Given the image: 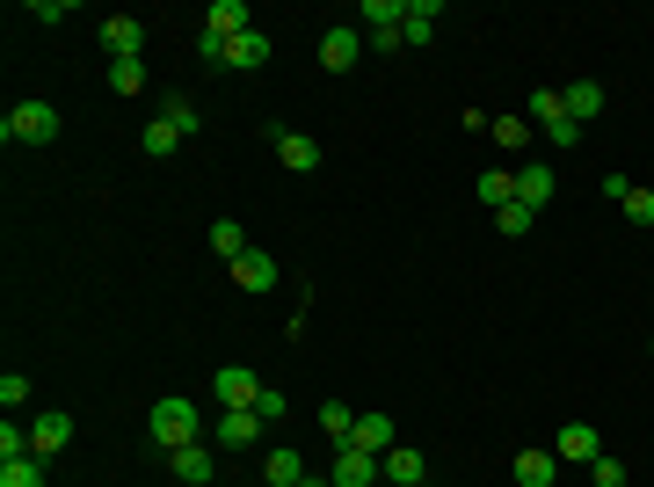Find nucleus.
<instances>
[{
	"mask_svg": "<svg viewBox=\"0 0 654 487\" xmlns=\"http://www.w3.org/2000/svg\"><path fill=\"white\" fill-rule=\"evenodd\" d=\"M270 146H276V160H284L292 174L320 168V139H306V131H292V124H270Z\"/></svg>",
	"mask_w": 654,
	"mask_h": 487,
	"instance_id": "423d86ee",
	"label": "nucleus"
},
{
	"mask_svg": "<svg viewBox=\"0 0 654 487\" xmlns=\"http://www.w3.org/2000/svg\"><path fill=\"white\" fill-rule=\"evenodd\" d=\"M138 146H146V160H168L175 146H182V131H175L168 117H154V124H146V131H138Z\"/></svg>",
	"mask_w": 654,
	"mask_h": 487,
	"instance_id": "b1692460",
	"label": "nucleus"
},
{
	"mask_svg": "<svg viewBox=\"0 0 654 487\" xmlns=\"http://www.w3.org/2000/svg\"><path fill=\"white\" fill-rule=\"evenodd\" d=\"M552 458H560V466H597V430H589V422H568V430L552 436Z\"/></svg>",
	"mask_w": 654,
	"mask_h": 487,
	"instance_id": "9d476101",
	"label": "nucleus"
},
{
	"mask_svg": "<svg viewBox=\"0 0 654 487\" xmlns=\"http://www.w3.org/2000/svg\"><path fill=\"white\" fill-rule=\"evenodd\" d=\"M357 59H363V30H357V22H335V30L320 36V66L327 73H349Z\"/></svg>",
	"mask_w": 654,
	"mask_h": 487,
	"instance_id": "1a4fd4ad",
	"label": "nucleus"
},
{
	"mask_svg": "<svg viewBox=\"0 0 654 487\" xmlns=\"http://www.w3.org/2000/svg\"><path fill=\"white\" fill-rule=\"evenodd\" d=\"M262 480H270V487H298V480H306V452L270 444V452H262Z\"/></svg>",
	"mask_w": 654,
	"mask_h": 487,
	"instance_id": "2eb2a0df",
	"label": "nucleus"
},
{
	"mask_svg": "<svg viewBox=\"0 0 654 487\" xmlns=\"http://www.w3.org/2000/svg\"><path fill=\"white\" fill-rule=\"evenodd\" d=\"M211 247H219L225 262H241V255H247V233H241V219H211Z\"/></svg>",
	"mask_w": 654,
	"mask_h": 487,
	"instance_id": "bb28decb",
	"label": "nucleus"
},
{
	"mask_svg": "<svg viewBox=\"0 0 654 487\" xmlns=\"http://www.w3.org/2000/svg\"><path fill=\"white\" fill-rule=\"evenodd\" d=\"M103 52L109 59H138V52H146V22H138V15H109L103 22Z\"/></svg>",
	"mask_w": 654,
	"mask_h": 487,
	"instance_id": "ddd939ff",
	"label": "nucleus"
},
{
	"mask_svg": "<svg viewBox=\"0 0 654 487\" xmlns=\"http://www.w3.org/2000/svg\"><path fill=\"white\" fill-rule=\"evenodd\" d=\"M546 146H560V153H568V146H582V124H574V117L546 124Z\"/></svg>",
	"mask_w": 654,
	"mask_h": 487,
	"instance_id": "e433bc0d",
	"label": "nucleus"
},
{
	"mask_svg": "<svg viewBox=\"0 0 654 487\" xmlns=\"http://www.w3.org/2000/svg\"><path fill=\"white\" fill-rule=\"evenodd\" d=\"M481 204H487V211L517 204V168H487V174H481Z\"/></svg>",
	"mask_w": 654,
	"mask_h": 487,
	"instance_id": "5701e85b",
	"label": "nucleus"
},
{
	"mask_svg": "<svg viewBox=\"0 0 654 487\" xmlns=\"http://www.w3.org/2000/svg\"><path fill=\"white\" fill-rule=\"evenodd\" d=\"M66 444H73V415L44 407V415L30 422V452H36V458H52V452H66Z\"/></svg>",
	"mask_w": 654,
	"mask_h": 487,
	"instance_id": "9b49d317",
	"label": "nucleus"
},
{
	"mask_svg": "<svg viewBox=\"0 0 654 487\" xmlns=\"http://www.w3.org/2000/svg\"><path fill=\"white\" fill-rule=\"evenodd\" d=\"M487 139H495L502 153H524V146L538 139V124H531V117H524V109H517V117H495V124H487Z\"/></svg>",
	"mask_w": 654,
	"mask_h": 487,
	"instance_id": "412c9836",
	"label": "nucleus"
},
{
	"mask_svg": "<svg viewBox=\"0 0 654 487\" xmlns=\"http://www.w3.org/2000/svg\"><path fill=\"white\" fill-rule=\"evenodd\" d=\"M524 117H531L538 131H546V124H560V117H568V103H560V87H538L531 103H524Z\"/></svg>",
	"mask_w": 654,
	"mask_h": 487,
	"instance_id": "a878e982",
	"label": "nucleus"
},
{
	"mask_svg": "<svg viewBox=\"0 0 654 487\" xmlns=\"http://www.w3.org/2000/svg\"><path fill=\"white\" fill-rule=\"evenodd\" d=\"M0 139L8 146H52L59 139V103H15L0 117Z\"/></svg>",
	"mask_w": 654,
	"mask_h": 487,
	"instance_id": "f03ea898",
	"label": "nucleus"
},
{
	"mask_svg": "<svg viewBox=\"0 0 654 487\" xmlns=\"http://www.w3.org/2000/svg\"><path fill=\"white\" fill-rule=\"evenodd\" d=\"M211 401H219V407H255L262 401V379L247 364H225V371H211Z\"/></svg>",
	"mask_w": 654,
	"mask_h": 487,
	"instance_id": "39448f33",
	"label": "nucleus"
},
{
	"mask_svg": "<svg viewBox=\"0 0 654 487\" xmlns=\"http://www.w3.org/2000/svg\"><path fill=\"white\" fill-rule=\"evenodd\" d=\"M552 190H560V182H552V168H546V160H524V168H517V204L546 211V204H552Z\"/></svg>",
	"mask_w": 654,
	"mask_h": 487,
	"instance_id": "dca6fc26",
	"label": "nucleus"
},
{
	"mask_svg": "<svg viewBox=\"0 0 654 487\" xmlns=\"http://www.w3.org/2000/svg\"><path fill=\"white\" fill-rule=\"evenodd\" d=\"M625 219H633V226H654V190H640V182H633V197H625Z\"/></svg>",
	"mask_w": 654,
	"mask_h": 487,
	"instance_id": "c9c22d12",
	"label": "nucleus"
},
{
	"mask_svg": "<svg viewBox=\"0 0 654 487\" xmlns=\"http://www.w3.org/2000/svg\"><path fill=\"white\" fill-rule=\"evenodd\" d=\"M225 269H233V284H241V292H276V255H262V247H247L241 262H225Z\"/></svg>",
	"mask_w": 654,
	"mask_h": 487,
	"instance_id": "f8f14e48",
	"label": "nucleus"
},
{
	"mask_svg": "<svg viewBox=\"0 0 654 487\" xmlns=\"http://www.w3.org/2000/svg\"><path fill=\"white\" fill-rule=\"evenodd\" d=\"M327 480H335V487H386V458L342 444V452H335V466H327Z\"/></svg>",
	"mask_w": 654,
	"mask_h": 487,
	"instance_id": "7ed1b4c3",
	"label": "nucleus"
},
{
	"mask_svg": "<svg viewBox=\"0 0 654 487\" xmlns=\"http://www.w3.org/2000/svg\"><path fill=\"white\" fill-rule=\"evenodd\" d=\"M313 422H320V430L335 436V452H342V444H349V430H357V415H349L342 401H320V415H313Z\"/></svg>",
	"mask_w": 654,
	"mask_h": 487,
	"instance_id": "c85d7f7f",
	"label": "nucleus"
},
{
	"mask_svg": "<svg viewBox=\"0 0 654 487\" xmlns=\"http://www.w3.org/2000/svg\"><path fill=\"white\" fill-rule=\"evenodd\" d=\"M8 458H30V422H0V466H8Z\"/></svg>",
	"mask_w": 654,
	"mask_h": 487,
	"instance_id": "473e14b6",
	"label": "nucleus"
},
{
	"mask_svg": "<svg viewBox=\"0 0 654 487\" xmlns=\"http://www.w3.org/2000/svg\"><path fill=\"white\" fill-rule=\"evenodd\" d=\"M400 15H408V0H363V22L357 30L371 36V30H400Z\"/></svg>",
	"mask_w": 654,
	"mask_h": 487,
	"instance_id": "393cba45",
	"label": "nucleus"
},
{
	"mask_svg": "<svg viewBox=\"0 0 654 487\" xmlns=\"http://www.w3.org/2000/svg\"><path fill=\"white\" fill-rule=\"evenodd\" d=\"M436 22H444V8H436V0H408V15H400V36H408V44H430Z\"/></svg>",
	"mask_w": 654,
	"mask_h": 487,
	"instance_id": "aec40b11",
	"label": "nucleus"
},
{
	"mask_svg": "<svg viewBox=\"0 0 654 487\" xmlns=\"http://www.w3.org/2000/svg\"><path fill=\"white\" fill-rule=\"evenodd\" d=\"M255 22H247V0H211L204 8V30L197 36H211V44H233V36H247Z\"/></svg>",
	"mask_w": 654,
	"mask_h": 487,
	"instance_id": "6e6552de",
	"label": "nucleus"
},
{
	"mask_svg": "<svg viewBox=\"0 0 654 487\" xmlns=\"http://www.w3.org/2000/svg\"><path fill=\"white\" fill-rule=\"evenodd\" d=\"M422 452H414V444H393V452H386V487H422Z\"/></svg>",
	"mask_w": 654,
	"mask_h": 487,
	"instance_id": "6ab92c4d",
	"label": "nucleus"
},
{
	"mask_svg": "<svg viewBox=\"0 0 654 487\" xmlns=\"http://www.w3.org/2000/svg\"><path fill=\"white\" fill-rule=\"evenodd\" d=\"M0 487H44V458H8V466H0Z\"/></svg>",
	"mask_w": 654,
	"mask_h": 487,
	"instance_id": "c756f323",
	"label": "nucleus"
},
{
	"mask_svg": "<svg viewBox=\"0 0 654 487\" xmlns=\"http://www.w3.org/2000/svg\"><path fill=\"white\" fill-rule=\"evenodd\" d=\"M168 473L182 487H211L219 480V452H211V444H182V452H168Z\"/></svg>",
	"mask_w": 654,
	"mask_h": 487,
	"instance_id": "0eeeda50",
	"label": "nucleus"
},
{
	"mask_svg": "<svg viewBox=\"0 0 654 487\" xmlns=\"http://www.w3.org/2000/svg\"><path fill=\"white\" fill-rule=\"evenodd\" d=\"M589 480H597V487H625V458H611V452H603L597 466H589Z\"/></svg>",
	"mask_w": 654,
	"mask_h": 487,
	"instance_id": "f704fd0d",
	"label": "nucleus"
},
{
	"mask_svg": "<svg viewBox=\"0 0 654 487\" xmlns=\"http://www.w3.org/2000/svg\"><path fill=\"white\" fill-rule=\"evenodd\" d=\"M146 87V59H109V95H138Z\"/></svg>",
	"mask_w": 654,
	"mask_h": 487,
	"instance_id": "cd10ccee",
	"label": "nucleus"
},
{
	"mask_svg": "<svg viewBox=\"0 0 654 487\" xmlns=\"http://www.w3.org/2000/svg\"><path fill=\"white\" fill-rule=\"evenodd\" d=\"M30 15H36V22H66L73 0H30Z\"/></svg>",
	"mask_w": 654,
	"mask_h": 487,
	"instance_id": "58836bf2",
	"label": "nucleus"
},
{
	"mask_svg": "<svg viewBox=\"0 0 654 487\" xmlns=\"http://www.w3.org/2000/svg\"><path fill=\"white\" fill-rule=\"evenodd\" d=\"M225 66H233V73H262V66H270V36H262V30L233 36V44H225Z\"/></svg>",
	"mask_w": 654,
	"mask_h": 487,
	"instance_id": "f3484780",
	"label": "nucleus"
},
{
	"mask_svg": "<svg viewBox=\"0 0 654 487\" xmlns=\"http://www.w3.org/2000/svg\"><path fill=\"white\" fill-rule=\"evenodd\" d=\"M262 430H270V422H262L255 407H219L211 444H219V452H247V444H262Z\"/></svg>",
	"mask_w": 654,
	"mask_h": 487,
	"instance_id": "20e7f679",
	"label": "nucleus"
},
{
	"mask_svg": "<svg viewBox=\"0 0 654 487\" xmlns=\"http://www.w3.org/2000/svg\"><path fill=\"white\" fill-rule=\"evenodd\" d=\"M298 487H335V480H313V473H306V480H298Z\"/></svg>",
	"mask_w": 654,
	"mask_h": 487,
	"instance_id": "ea45409f",
	"label": "nucleus"
},
{
	"mask_svg": "<svg viewBox=\"0 0 654 487\" xmlns=\"http://www.w3.org/2000/svg\"><path fill=\"white\" fill-rule=\"evenodd\" d=\"M160 117H168L175 131H182V139H197V124H204V117H197V103H190V95H168V103H160Z\"/></svg>",
	"mask_w": 654,
	"mask_h": 487,
	"instance_id": "2f4dec72",
	"label": "nucleus"
},
{
	"mask_svg": "<svg viewBox=\"0 0 654 487\" xmlns=\"http://www.w3.org/2000/svg\"><path fill=\"white\" fill-rule=\"evenodd\" d=\"M531 219H538L531 204H502V211H495V233H502V241H524V233H531Z\"/></svg>",
	"mask_w": 654,
	"mask_h": 487,
	"instance_id": "7c9ffc66",
	"label": "nucleus"
},
{
	"mask_svg": "<svg viewBox=\"0 0 654 487\" xmlns=\"http://www.w3.org/2000/svg\"><path fill=\"white\" fill-rule=\"evenodd\" d=\"M146 430H154L160 452H182V444H204V415H197L190 393H168V401H154V415H146Z\"/></svg>",
	"mask_w": 654,
	"mask_h": 487,
	"instance_id": "f257e3e1",
	"label": "nucleus"
},
{
	"mask_svg": "<svg viewBox=\"0 0 654 487\" xmlns=\"http://www.w3.org/2000/svg\"><path fill=\"white\" fill-rule=\"evenodd\" d=\"M255 415H262V422H284V415H292V401H284V393H276V385H262V401H255Z\"/></svg>",
	"mask_w": 654,
	"mask_h": 487,
	"instance_id": "4c0bfd02",
	"label": "nucleus"
},
{
	"mask_svg": "<svg viewBox=\"0 0 654 487\" xmlns=\"http://www.w3.org/2000/svg\"><path fill=\"white\" fill-rule=\"evenodd\" d=\"M349 444H357V452H393V444H400V422L393 415H357V430H349Z\"/></svg>",
	"mask_w": 654,
	"mask_h": 487,
	"instance_id": "4468645a",
	"label": "nucleus"
},
{
	"mask_svg": "<svg viewBox=\"0 0 654 487\" xmlns=\"http://www.w3.org/2000/svg\"><path fill=\"white\" fill-rule=\"evenodd\" d=\"M560 103H568V117L589 131V124L603 117V87H597V81H574V87H560Z\"/></svg>",
	"mask_w": 654,
	"mask_h": 487,
	"instance_id": "a211bd4d",
	"label": "nucleus"
},
{
	"mask_svg": "<svg viewBox=\"0 0 654 487\" xmlns=\"http://www.w3.org/2000/svg\"><path fill=\"white\" fill-rule=\"evenodd\" d=\"M509 473H517V487H552V480H560V458H552V452H517V466H509Z\"/></svg>",
	"mask_w": 654,
	"mask_h": 487,
	"instance_id": "4be33fe9",
	"label": "nucleus"
},
{
	"mask_svg": "<svg viewBox=\"0 0 654 487\" xmlns=\"http://www.w3.org/2000/svg\"><path fill=\"white\" fill-rule=\"evenodd\" d=\"M22 401H30V379H22V371H0V407H8V415H15Z\"/></svg>",
	"mask_w": 654,
	"mask_h": 487,
	"instance_id": "72a5a7b5",
	"label": "nucleus"
}]
</instances>
